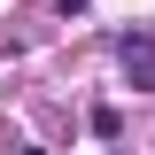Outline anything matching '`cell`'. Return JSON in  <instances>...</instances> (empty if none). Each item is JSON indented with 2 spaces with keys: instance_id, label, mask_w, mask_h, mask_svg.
<instances>
[{
  "instance_id": "cell-1",
  "label": "cell",
  "mask_w": 155,
  "mask_h": 155,
  "mask_svg": "<svg viewBox=\"0 0 155 155\" xmlns=\"http://www.w3.org/2000/svg\"><path fill=\"white\" fill-rule=\"evenodd\" d=\"M124 78L132 85H155V47L147 39H124Z\"/></svg>"
}]
</instances>
